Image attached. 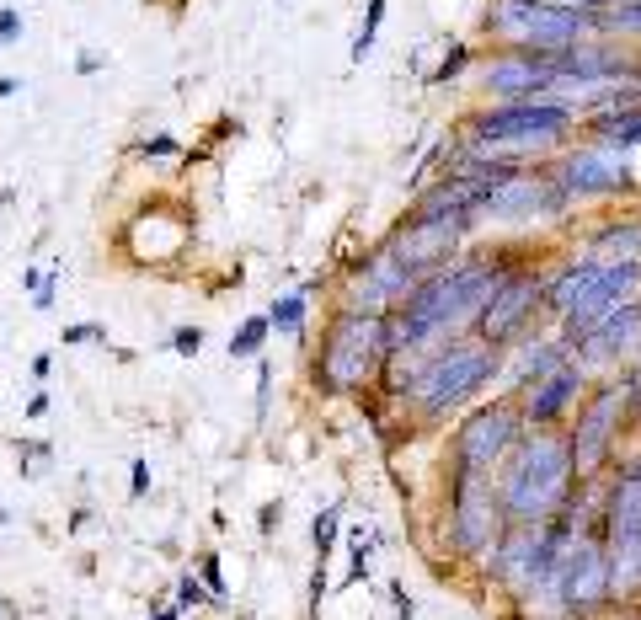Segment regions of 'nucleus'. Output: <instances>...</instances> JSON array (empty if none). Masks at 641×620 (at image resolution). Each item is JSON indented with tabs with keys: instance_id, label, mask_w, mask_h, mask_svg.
<instances>
[{
	"instance_id": "31",
	"label": "nucleus",
	"mask_w": 641,
	"mask_h": 620,
	"mask_svg": "<svg viewBox=\"0 0 641 620\" xmlns=\"http://www.w3.org/2000/svg\"><path fill=\"white\" fill-rule=\"evenodd\" d=\"M171 353H177V359H198L203 353V327H177L171 332Z\"/></svg>"
},
{
	"instance_id": "40",
	"label": "nucleus",
	"mask_w": 641,
	"mask_h": 620,
	"mask_svg": "<svg viewBox=\"0 0 641 620\" xmlns=\"http://www.w3.org/2000/svg\"><path fill=\"white\" fill-rule=\"evenodd\" d=\"M278 519H284V514H278V503H268V508H262V519H257V524H262V535H268Z\"/></svg>"
},
{
	"instance_id": "20",
	"label": "nucleus",
	"mask_w": 641,
	"mask_h": 620,
	"mask_svg": "<svg viewBox=\"0 0 641 620\" xmlns=\"http://www.w3.org/2000/svg\"><path fill=\"white\" fill-rule=\"evenodd\" d=\"M476 65V49H471V43H444V54H439V65H433L428 75H422V86H455L460 81V75L465 70H471Z\"/></svg>"
},
{
	"instance_id": "42",
	"label": "nucleus",
	"mask_w": 641,
	"mask_h": 620,
	"mask_svg": "<svg viewBox=\"0 0 641 620\" xmlns=\"http://www.w3.org/2000/svg\"><path fill=\"white\" fill-rule=\"evenodd\" d=\"M43 412H49V396H43V391H38L33 401H27V417H43Z\"/></svg>"
},
{
	"instance_id": "25",
	"label": "nucleus",
	"mask_w": 641,
	"mask_h": 620,
	"mask_svg": "<svg viewBox=\"0 0 641 620\" xmlns=\"http://www.w3.org/2000/svg\"><path fill=\"white\" fill-rule=\"evenodd\" d=\"M337 530H342V508H321L316 524H310V540H316V567L332 562V546H337Z\"/></svg>"
},
{
	"instance_id": "34",
	"label": "nucleus",
	"mask_w": 641,
	"mask_h": 620,
	"mask_svg": "<svg viewBox=\"0 0 641 620\" xmlns=\"http://www.w3.org/2000/svg\"><path fill=\"white\" fill-rule=\"evenodd\" d=\"M22 43V11L17 6H0V49Z\"/></svg>"
},
{
	"instance_id": "23",
	"label": "nucleus",
	"mask_w": 641,
	"mask_h": 620,
	"mask_svg": "<svg viewBox=\"0 0 641 620\" xmlns=\"http://www.w3.org/2000/svg\"><path fill=\"white\" fill-rule=\"evenodd\" d=\"M604 38H641V0H625V6H609V11H593Z\"/></svg>"
},
{
	"instance_id": "3",
	"label": "nucleus",
	"mask_w": 641,
	"mask_h": 620,
	"mask_svg": "<svg viewBox=\"0 0 641 620\" xmlns=\"http://www.w3.org/2000/svg\"><path fill=\"white\" fill-rule=\"evenodd\" d=\"M577 134V107L561 97H524V102H487L465 118L460 139L487 161L545 166L556 150H567Z\"/></svg>"
},
{
	"instance_id": "6",
	"label": "nucleus",
	"mask_w": 641,
	"mask_h": 620,
	"mask_svg": "<svg viewBox=\"0 0 641 620\" xmlns=\"http://www.w3.org/2000/svg\"><path fill=\"white\" fill-rule=\"evenodd\" d=\"M385 369V316H358V310H337L321 332L316 364H310V385L321 396H364L374 391Z\"/></svg>"
},
{
	"instance_id": "13",
	"label": "nucleus",
	"mask_w": 641,
	"mask_h": 620,
	"mask_svg": "<svg viewBox=\"0 0 641 620\" xmlns=\"http://www.w3.org/2000/svg\"><path fill=\"white\" fill-rule=\"evenodd\" d=\"M556 65L524 49H492L476 65V91L487 102H524V97H556Z\"/></svg>"
},
{
	"instance_id": "24",
	"label": "nucleus",
	"mask_w": 641,
	"mask_h": 620,
	"mask_svg": "<svg viewBox=\"0 0 641 620\" xmlns=\"http://www.w3.org/2000/svg\"><path fill=\"white\" fill-rule=\"evenodd\" d=\"M385 6H390V0H369V6H364V22H358V33H353V49H348V59H353V65H364V59L374 54V38H380Z\"/></svg>"
},
{
	"instance_id": "39",
	"label": "nucleus",
	"mask_w": 641,
	"mask_h": 620,
	"mask_svg": "<svg viewBox=\"0 0 641 620\" xmlns=\"http://www.w3.org/2000/svg\"><path fill=\"white\" fill-rule=\"evenodd\" d=\"M150 620H182L177 604H150Z\"/></svg>"
},
{
	"instance_id": "1",
	"label": "nucleus",
	"mask_w": 641,
	"mask_h": 620,
	"mask_svg": "<svg viewBox=\"0 0 641 620\" xmlns=\"http://www.w3.org/2000/svg\"><path fill=\"white\" fill-rule=\"evenodd\" d=\"M519 257L524 252H471L465 246L444 268L422 273L406 289V300L385 310V359L390 353H428L449 337L476 332L481 310H487V300Z\"/></svg>"
},
{
	"instance_id": "5",
	"label": "nucleus",
	"mask_w": 641,
	"mask_h": 620,
	"mask_svg": "<svg viewBox=\"0 0 641 620\" xmlns=\"http://www.w3.org/2000/svg\"><path fill=\"white\" fill-rule=\"evenodd\" d=\"M636 401H641V375H636V369L588 380L583 401L572 407V428H567V449H572L577 482H604V471H615L620 433H625V423H631Z\"/></svg>"
},
{
	"instance_id": "16",
	"label": "nucleus",
	"mask_w": 641,
	"mask_h": 620,
	"mask_svg": "<svg viewBox=\"0 0 641 620\" xmlns=\"http://www.w3.org/2000/svg\"><path fill=\"white\" fill-rule=\"evenodd\" d=\"M572 359V337L567 332H524L519 343L508 348V364H503V391L519 396L524 385H535L540 375H551L556 364Z\"/></svg>"
},
{
	"instance_id": "37",
	"label": "nucleus",
	"mask_w": 641,
	"mask_h": 620,
	"mask_svg": "<svg viewBox=\"0 0 641 620\" xmlns=\"http://www.w3.org/2000/svg\"><path fill=\"white\" fill-rule=\"evenodd\" d=\"M75 70H81V75H97V70H102V54H97V49H86L81 59H75Z\"/></svg>"
},
{
	"instance_id": "7",
	"label": "nucleus",
	"mask_w": 641,
	"mask_h": 620,
	"mask_svg": "<svg viewBox=\"0 0 641 620\" xmlns=\"http://www.w3.org/2000/svg\"><path fill=\"white\" fill-rule=\"evenodd\" d=\"M524 412L513 391H497L476 407H465L460 428L449 433V482H492L508 449L524 439Z\"/></svg>"
},
{
	"instance_id": "19",
	"label": "nucleus",
	"mask_w": 641,
	"mask_h": 620,
	"mask_svg": "<svg viewBox=\"0 0 641 620\" xmlns=\"http://www.w3.org/2000/svg\"><path fill=\"white\" fill-rule=\"evenodd\" d=\"M577 139H599V145L631 155L641 150V107H625V113H593L577 118Z\"/></svg>"
},
{
	"instance_id": "12",
	"label": "nucleus",
	"mask_w": 641,
	"mask_h": 620,
	"mask_svg": "<svg viewBox=\"0 0 641 620\" xmlns=\"http://www.w3.org/2000/svg\"><path fill=\"white\" fill-rule=\"evenodd\" d=\"M508 530V514L497 503L492 482H449V546L465 562H487Z\"/></svg>"
},
{
	"instance_id": "8",
	"label": "nucleus",
	"mask_w": 641,
	"mask_h": 620,
	"mask_svg": "<svg viewBox=\"0 0 641 620\" xmlns=\"http://www.w3.org/2000/svg\"><path fill=\"white\" fill-rule=\"evenodd\" d=\"M481 27L497 49H524V54H556L567 43H583L599 33L593 11L545 6V0H492L481 11Z\"/></svg>"
},
{
	"instance_id": "27",
	"label": "nucleus",
	"mask_w": 641,
	"mask_h": 620,
	"mask_svg": "<svg viewBox=\"0 0 641 620\" xmlns=\"http://www.w3.org/2000/svg\"><path fill=\"white\" fill-rule=\"evenodd\" d=\"M171 604H177V610L187 615V610H203V604H214V594L203 588V578H193V572H182V578H177V599H171Z\"/></svg>"
},
{
	"instance_id": "33",
	"label": "nucleus",
	"mask_w": 641,
	"mask_h": 620,
	"mask_svg": "<svg viewBox=\"0 0 641 620\" xmlns=\"http://www.w3.org/2000/svg\"><path fill=\"white\" fill-rule=\"evenodd\" d=\"M59 273L65 268H49L38 278V289H33V310H54V294H59Z\"/></svg>"
},
{
	"instance_id": "4",
	"label": "nucleus",
	"mask_w": 641,
	"mask_h": 620,
	"mask_svg": "<svg viewBox=\"0 0 641 620\" xmlns=\"http://www.w3.org/2000/svg\"><path fill=\"white\" fill-rule=\"evenodd\" d=\"M492 487H497V503H503L508 524H545L551 514H561L577 492L567 433L524 428V439L508 449L503 465H497Z\"/></svg>"
},
{
	"instance_id": "28",
	"label": "nucleus",
	"mask_w": 641,
	"mask_h": 620,
	"mask_svg": "<svg viewBox=\"0 0 641 620\" xmlns=\"http://www.w3.org/2000/svg\"><path fill=\"white\" fill-rule=\"evenodd\" d=\"M59 343L65 348H91V343H107V327L102 321H75V327L59 332Z\"/></svg>"
},
{
	"instance_id": "36",
	"label": "nucleus",
	"mask_w": 641,
	"mask_h": 620,
	"mask_svg": "<svg viewBox=\"0 0 641 620\" xmlns=\"http://www.w3.org/2000/svg\"><path fill=\"white\" fill-rule=\"evenodd\" d=\"M390 599H396V615H401V620L417 615V604H412V594H406V583H390Z\"/></svg>"
},
{
	"instance_id": "38",
	"label": "nucleus",
	"mask_w": 641,
	"mask_h": 620,
	"mask_svg": "<svg viewBox=\"0 0 641 620\" xmlns=\"http://www.w3.org/2000/svg\"><path fill=\"white\" fill-rule=\"evenodd\" d=\"M54 375V353H38L33 359V380H49Z\"/></svg>"
},
{
	"instance_id": "15",
	"label": "nucleus",
	"mask_w": 641,
	"mask_h": 620,
	"mask_svg": "<svg viewBox=\"0 0 641 620\" xmlns=\"http://www.w3.org/2000/svg\"><path fill=\"white\" fill-rule=\"evenodd\" d=\"M583 391H588V369L577 359H567V364H556L551 375H540L535 385H524L519 412H524L529 428H561L572 417V407L583 401Z\"/></svg>"
},
{
	"instance_id": "43",
	"label": "nucleus",
	"mask_w": 641,
	"mask_h": 620,
	"mask_svg": "<svg viewBox=\"0 0 641 620\" xmlns=\"http://www.w3.org/2000/svg\"><path fill=\"white\" fill-rule=\"evenodd\" d=\"M11 204V188H0V209H6Z\"/></svg>"
},
{
	"instance_id": "22",
	"label": "nucleus",
	"mask_w": 641,
	"mask_h": 620,
	"mask_svg": "<svg viewBox=\"0 0 641 620\" xmlns=\"http://www.w3.org/2000/svg\"><path fill=\"white\" fill-rule=\"evenodd\" d=\"M305 316H310V294L305 289H289V294H278V300L268 305L273 332H305Z\"/></svg>"
},
{
	"instance_id": "32",
	"label": "nucleus",
	"mask_w": 641,
	"mask_h": 620,
	"mask_svg": "<svg viewBox=\"0 0 641 620\" xmlns=\"http://www.w3.org/2000/svg\"><path fill=\"white\" fill-rule=\"evenodd\" d=\"M268 401H273V364L257 353V423L268 417Z\"/></svg>"
},
{
	"instance_id": "35",
	"label": "nucleus",
	"mask_w": 641,
	"mask_h": 620,
	"mask_svg": "<svg viewBox=\"0 0 641 620\" xmlns=\"http://www.w3.org/2000/svg\"><path fill=\"white\" fill-rule=\"evenodd\" d=\"M150 492V460H134L129 465V498H145Z\"/></svg>"
},
{
	"instance_id": "10",
	"label": "nucleus",
	"mask_w": 641,
	"mask_h": 620,
	"mask_svg": "<svg viewBox=\"0 0 641 620\" xmlns=\"http://www.w3.org/2000/svg\"><path fill=\"white\" fill-rule=\"evenodd\" d=\"M545 273L540 262H513L508 278L497 284V294L487 300V310H481V321H476V337H487V343L497 348H513L524 332H535L540 321H545Z\"/></svg>"
},
{
	"instance_id": "17",
	"label": "nucleus",
	"mask_w": 641,
	"mask_h": 620,
	"mask_svg": "<svg viewBox=\"0 0 641 620\" xmlns=\"http://www.w3.org/2000/svg\"><path fill=\"white\" fill-rule=\"evenodd\" d=\"M593 278H599V262H593V257L577 252V257L561 262V268L545 278V321H567L577 310V300L588 294Z\"/></svg>"
},
{
	"instance_id": "26",
	"label": "nucleus",
	"mask_w": 641,
	"mask_h": 620,
	"mask_svg": "<svg viewBox=\"0 0 641 620\" xmlns=\"http://www.w3.org/2000/svg\"><path fill=\"white\" fill-rule=\"evenodd\" d=\"M348 546H353V567H348V578H342V583H364L369 578V567H374V551H380V535H374V530H353L348 535Z\"/></svg>"
},
{
	"instance_id": "14",
	"label": "nucleus",
	"mask_w": 641,
	"mask_h": 620,
	"mask_svg": "<svg viewBox=\"0 0 641 620\" xmlns=\"http://www.w3.org/2000/svg\"><path fill=\"white\" fill-rule=\"evenodd\" d=\"M636 353H641V294L625 300L615 316H604L588 337L572 343V359L583 364L588 375H615L625 359H636Z\"/></svg>"
},
{
	"instance_id": "29",
	"label": "nucleus",
	"mask_w": 641,
	"mask_h": 620,
	"mask_svg": "<svg viewBox=\"0 0 641 620\" xmlns=\"http://www.w3.org/2000/svg\"><path fill=\"white\" fill-rule=\"evenodd\" d=\"M198 578H203V588L214 594V604H225V567H220V551H203Z\"/></svg>"
},
{
	"instance_id": "2",
	"label": "nucleus",
	"mask_w": 641,
	"mask_h": 620,
	"mask_svg": "<svg viewBox=\"0 0 641 620\" xmlns=\"http://www.w3.org/2000/svg\"><path fill=\"white\" fill-rule=\"evenodd\" d=\"M503 364H508V348L465 332L428 353H390L374 385L390 401H401L417 423L433 428V423H449L465 407H476L492 385H503Z\"/></svg>"
},
{
	"instance_id": "9",
	"label": "nucleus",
	"mask_w": 641,
	"mask_h": 620,
	"mask_svg": "<svg viewBox=\"0 0 641 620\" xmlns=\"http://www.w3.org/2000/svg\"><path fill=\"white\" fill-rule=\"evenodd\" d=\"M604 546H609V599L641 588V455L620 460L599 492Z\"/></svg>"
},
{
	"instance_id": "30",
	"label": "nucleus",
	"mask_w": 641,
	"mask_h": 620,
	"mask_svg": "<svg viewBox=\"0 0 641 620\" xmlns=\"http://www.w3.org/2000/svg\"><path fill=\"white\" fill-rule=\"evenodd\" d=\"M139 155H145V161H177V139L171 134H150V139H139Z\"/></svg>"
},
{
	"instance_id": "18",
	"label": "nucleus",
	"mask_w": 641,
	"mask_h": 620,
	"mask_svg": "<svg viewBox=\"0 0 641 620\" xmlns=\"http://www.w3.org/2000/svg\"><path fill=\"white\" fill-rule=\"evenodd\" d=\"M583 257H593V262H641V220H636V214H615V220H604L588 236Z\"/></svg>"
},
{
	"instance_id": "11",
	"label": "nucleus",
	"mask_w": 641,
	"mask_h": 620,
	"mask_svg": "<svg viewBox=\"0 0 641 620\" xmlns=\"http://www.w3.org/2000/svg\"><path fill=\"white\" fill-rule=\"evenodd\" d=\"M545 172L561 182V193H567L572 204H588V198H620V193L636 188L631 161H625L620 150L599 145V139H583V145L556 150L551 161H545Z\"/></svg>"
},
{
	"instance_id": "21",
	"label": "nucleus",
	"mask_w": 641,
	"mask_h": 620,
	"mask_svg": "<svg viewBox=\"0 0 641 620\" xmlns=\"http://www.w3.org/2000/svg\"><path fill=\"white\" fill-rule=\"evenodd\" d=\"M273 337V321H268V310H262V316H246L236 332H230V343H225V353L230 359H257L262 353V343H268Z\"/></svg>"
},
{
	"instance_id": "41",
	"label": "nucleus",
	"mask_w": 641,
	"mask_h": 620,
	"mask_svg": "<svg viewBox=\"0 0 641 620\" xmlns=\"http://www.w3.org/2000/svg\"><path fill=\"white\" fill-rule=\"evenodd\" d=\"M17 91H22V81H17V75H0V102H6V97H17Z\"/></svg>"
}]
</instances>
